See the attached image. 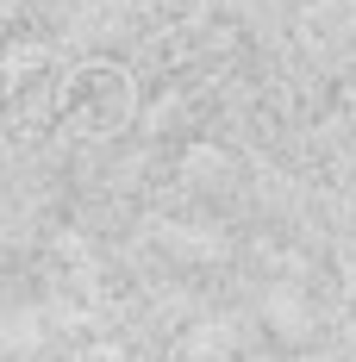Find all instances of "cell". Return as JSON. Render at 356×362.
Returning <instances> with one entry per match:
<instances>
[{
	"mask_svg": "<svg viewBox=\"0 0 356 362\" xmlns=\"http://www.w3.org/2000/svg\"><path fill=\"white\" fill-rule=\"evenodd\" d=\"M63 119H69L75 132H119L125 119H132V81L119 63H81L69 69L63 81Z\"/></svg>",
	"mask_w": 356,
	"mask_h": 362,
	"instance_id": "1",
	"label": "cell"
}]
</instances>
